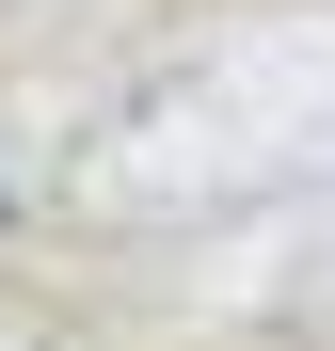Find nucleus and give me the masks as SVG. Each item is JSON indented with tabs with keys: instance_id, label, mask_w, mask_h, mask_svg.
Segmentation results:
<instances>
[{
	"instance_id": "f257e3e1",
	"label": "nucleus",
	"mask_w": 335,
	"mask_h": 351,
	"mask_svg": "<svg viewBox=\"0 0 335 351\" xmlns=\"http://www.w3.org/2000/svg\"><path fill=\"white\" fill-rule=\"evenodd\" d=\"M0 223H16V176H0Z\"/></svg>"
}]
</instances>
